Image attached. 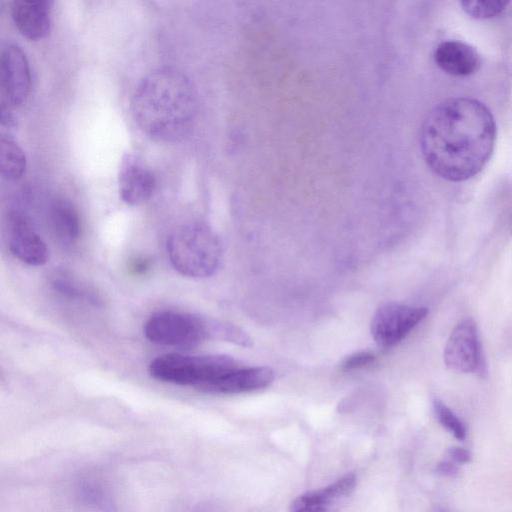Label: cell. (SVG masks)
Listing matches in <instances>:
<instances>
[{
	"mask_svg": "<svg viewBox=\"0 0 512 512\" xmlns=\"http://www.w3.org/2000/svg\"><path fill=\"white\" fill-rule=\"evenodd\" d=\"M274 379L268 367H239L214 382L205 390L211 394H238L259 390L269 386Z\"/></svg>",
	"mask_w": 512,
	"mask_h": 512,
	"instance_id": "cell-13",
	"label": "cell"
},
{
	"mask_svg": "<svg viewBox=\"0 0 512 512\" xmlns=\"http://www.w3.org/2000/svg\"><path fill=\"white\" fill-rule=\"evenodd\" d=\"M1 122H2V125H5L7 127H10L12 125H14L15 121H14V116L10 110V106L2 103V106H1Z\"/></svg>",
	"mask_w": 512,
	"mask_h": 512,
	"instance_id": "cell-23",
	"label": "cell"
},
{
	"mask_svg": "<svg viewBox=\"0 0 512 512\" xmlns=\"http://www.w3.org/2000/svg\"><path fill=\"white\" fill-rule=\"evenodd\" d=\"M433 409L438 422L455 438L462 441L466 438V427L461 419L441 400L433 401Z\"/></svg>",
	"mask_w": 512,
	"mask_h": 512,
	"instance_id": "cell-18",
	"label": "cell"
},
{
	"mask_svg": "<svg viewBox=\"0 0 512 512\" xmlns=\"http://www.w3.org/2000/svg\"><path fill=\"white\" fill-rule=\"evenodd\" d=\"M375 361V356L371 352L362 351L354 353L342 362L341 367L343 370L358 369L367 366Z\"/></svg>",
	"mask_w": 512,
	"mask_h": 512,
	"instance_id": "cell-20",
	"label": "cell"
},
{
	"mask_svg": "<svg viewBox=\"0 0 512 512\" xmlns=\"http://www.w3.org/2000/svg\"><path fill=\"white\" fill-rule=\"evenodd\" d=\"M435 512H452L450 511L449 509L447 508H443V507H438Z\"/></svg>",
	"mask_w": 512,
	"mask_h": 512,
	"instance_id": "cell-25",
	"label": "cell"
},
{
	"mask_svg": "<svg viewBox=\"0 0 512 512\" xmlns=\"http://www.w3.org/2000/svg\"><path fill=\"white\" fill-rule=\"evenodd\" d=\"M149 262L146 259L134 260L131 269L136 274L145 273L149 269Z\"/></svg>",
	"mask_w": 512,
	"mask_h": 512,
	"instance_id": "cell-24",
	"label": "cell"
},
{
	"mask_svg": "<svg viewBox=\"0 0 512 512\" xmlns=\"http://www.w3.org/2000/svg\"><path fill=\"white\" fill-rule=\"evenodd\" d=\"M496 135L494 116L484 103L453 97L439 103L426 116L420 131V148L435 174L461 182L485 167Z\"/></svg>",
	"mask_w": 512,
	"mask_h": 512,
	"instance_id": "cell-1",
	"label": "cell"
},
{
	"mask_svg": "<svg viewBox=\"0 0 512 512\" xmlns=\"http://www.w3.org/2000/svg\"><path fill=\"white\" fill-rule=\"evenodd\" d=\"M7 240L10 251L20 261L31 266H41L48 261L49 250L46 243L23 212H9Z\"/></svg>",
	"mask_w": 512,
	"mask_h": 512,
	"instance_id": "cell-8",
	"label": "cell"
},
{
	"mask_svg": "<svg viewBox=\"0 0 512 512\" xmlns=\"http://www.w3.org/2000/svg\"><path fill=\"white\" fill-rule=\"evenodd\" d=\"M50 284L57 293L69 299L93 305L100 304L101 299L94 290L88 288L67 272H54L51 275Z\"/></svg>",
	"mask_w": 512,
	"mask_h": 512,
	"instance_id": "cell-17",
	"label": "cell"
},
{
	"mask_svg": "<svg viewBox=\"0 0 512 512\" xmlns=\"http://www.w3.org/2000/svg\"><path fill=\"white\" fill-rule=\"evenodd\" d=\"M1 175L8 181L20 179L26 170V156L22 148L11 138L0 139Z\"/></svg>",
	"mask_w": 512,
	"mask_h": 512,
	"instance_id": "cell-16",
	"label": "cell"
},
{
	"mask_svg": "<svg viewBox=\"0 0 512 512\" xmlns=\"http://www.w3.org/2000/svg\"><path fill=\"white\" fill-rule=\"evenodd\" d=\"M1 88L8 106L25 102L30 91L31 75L24 51L15 44H8L1 52Z\"/></svg>",
	"mask_w": 512,
	"mask_h": 512,
	"instance_id": "cell-9",
	"label": "cell"
},
{
	"mask_svg": "<svg viewBox=\"0 0 512 512\" xmlns=\"http://www.w3.org/2000/svg\"><path fill=\"white\" fill-rule=\"evenodd\" d=\"M508 1H461L462 9L472 18L489 19L501 14L509 5Z\"/></svg>",
	"mask_w": 512,
	"mask_h": 512,
	"instance_id": "cell-19",
	"label": "cell"
},
{
	"mask_svg": "<svg viewBox=\"0 0 512 512\" xmlns=\"http://www.w3.org/2000/svg\"><path fill=\"white\" fill-rule=\"evenodd\" d=\"M48 219L55 237L63 244L76 242L81 234V220L74 204L65 198H57L50 204Z\"/></svg>",
	"mask_w": 512,
	"mask_h": 512,
	"instance_id": "cell-15",
	"label": "cell"
},
{
	"mask_svg": "<svg viewBox=\"0 0 512 512\" xmlns=\"http://www.w3.org/2000/svg\"><path fill=\"white\" fill-rule=\"evenodd\" d=\"M224 321L178 311H160L144 324L145 337L156 344L193 348L202 342L221 340Z\"/></svg>",
	"mask_w": 512,
	"mask_h": 512,
	"instance_id": "cell-5",
	"label": "cell"
},
{
	"mask_svg": "<svg viewBox=\"0 0 512 512\" xmlns=\"http://www.w3.org/2000/svg\"><path fill=\"white\" fill-rule=\"evenodd\" d=\"M436 65L445 73L465 77L476 73L481 66L479 53L471 45L447 40L440 43L434 51Z\"/></svg>",
	"mask_w": 512,
	"mask_h": 512,
	"instance_id": "cell-12",
	"label": "cell"
},
{
	"mask_svg": "<svg viewBox=\"0 0 512 512\" xmlns=\"http://www.w3.org/2000/svg\"><path fill=\"white\" fill-rule=\"evenodd\" d=\"M239 367L237 360L226 355L170 353L154 358L149 364V373L158 381L205 392L212 382Z\"/></svg>",
	"mask_w": 512,
	"mask_h": 512,
	"instance_id": "cell-4",
	"label": "cell"
},
{
	"mask_svg": "<svg viewBox=\"0 0 512 512\" xmlns=\"http://www.w3.org/2000/svg\"><path fill=\"white\" fill-rule=\"evenodd\" d=\"M130 107L136 124L147 136L160 142H175L184 138L193 126L196 92L181 71L161 67L139 81Z\"/></svg>",
	"mask_w": 512,
	"mask_h": 512,
	"instance_id": "cell-2",
	"label": "cell"
},
{
	"mask_svg": "<svg viewBox=\"0 0 512 512\" xmlns=\"http://www.w3.org/2000/svg\"><path fill=\"white\" fill-rule=\"evenodd\" d=\"M357 486V476L350 472L332 483L299 495L290 512H337Z\"/></svg>",
	"mask_w": 512,
	"mask_h": 512,
	"instance_id": "cell-11",
	"label": "cell"
},
{
	"mask_svg": "<svg viewBox=\"0 0 512 512\" xmlns=\"http://www.w3.org/2000/svg\"><path fill=\"white\" fill-rule=\"evenodd\" d=\"M425 307L402 303H387L373 315L372 337L378 347L390 348L405 338L427 315Z\"/></svg>",
	"mask_w": 512,
	"mask_h": 512,
	"instance_id": "cell-6",
	"label": "cell"
},
{
	"mask_svg": "<svg viewBox=\"0 0 512 512\" xmlns=\"http://www.w3.org/2000/svg\"><path fill=\"white\" fill-rule=\"evenodd\" d=\"M448 454L452 461L459 464L467 463L471 460V453L463 447H451Z\"/></svg>",
	"mask_w": 512,
	"mask_h": 512,
	"instance_id": "cell-22",
	"label": "cell"
},
{
	"mask_svg": "<svg viewBox=\"0 0 512 512\" xmlns=\"http://www.w3.org/2000/svg\"><path fill=\"white\" fill-rule=\"evenodd\" d=\"M436 472L445 477H454L459 472V466L452 460H442L435 468Z\"/></svg>",
	"mask_w": 512,
	"mask_h": 512,
	"instance_id": "cell-21",
	"label": "cell"
},
{
	"mask_svg": "<svg viewBox=\"0 0 512 512\" xmlns=\"http://www.w3.org/2000/svg\"><path fill=\"white\" fill-rule=\"evenodd\" d=\"M166 249L174 269L190 278L209 277L222 262L220 239L207 224L199 221L177 227L167 238Z\"/></svg>",
	"mask_w": 512,
	"mask_h": 512,
	"instance_id": "cell-3",
	"label": "cell"
},
{
	"mask_svg": "<svg viewBox=\"0 0 512 512\" xmlns=\"http://www.w3.org/2000/svg\"><path fill=\"white\" fill-rule=\"evenodd\" d=\"M445 365L460 373H485V360L476 323L461 320L452 330L444 347Z\"/></svg>",
	"mask_w": 512,
	"mask_h": 512,
	"instance_id": "cell-7",
	"label": "cell"
},
{
	"mask_svg": "<svg viewBox=\"0 0 512 512\" xmlns=\"http://www.w3.org/2000/svg\"><path fill=\"white\" fill-rule=\"evenodd\" d=\"M156 189L152 170L136 155L126 153L118 171V191L121 200L135 206L151 198Z\"/></svg>",
	"mask_w": 512,
	"mask_h": 512,
	"instance_id": "cell-10",
	"label": "cell"
},
{
	"mask_svg": "<svg viewBox=\"0 0 512 512\" xmlns=\"http://www.w3.org/2000/svg\"><path fill=\"white\" fill-rule=\"evenodd\" d=\"M12 19L20 33L30 40L44 38L50 31V2L16 0L11 8Z\"/></svg>",
	"mask_w": 512,
	"mask_h": 512,
	"instance_id": "cell-14",
	"label": "cell"
}]
</instances>
